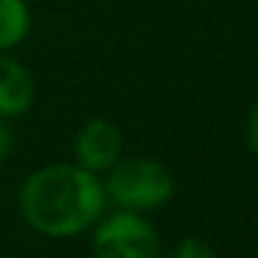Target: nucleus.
Masks as SVG:
<instances>
[{
	"label": "nucleus",
	"instance_id": "f257e3e1",
	"mask_svg": "<svg viewBox=\"0 0 258 258\" xmlns=\"http://www.w3.org/2000/svg\"><path fill=\"white\" fill-rule=\"evenodd\" d=\"M17 208L23 222L47 239H73L95 228L108 200L100 175L78 164H47L20 183Z\"/></svg>",
	"mask_w": 258,
	"mask_h": 258
},
{
	"label": "nucleus",
	"instance_id": "f03ea898",
	"mask_svg": "<svg viewBox=\"0 0 258 258\" xmlns=\"http://www.w3.org/2000/svg\"><path fill=\"white\" fill-rule=\"evenodd\" d=\"M103 175L106 200L122 211H156L175 195V178L169 167L153 156H122Z\"/></svg>",
	"mask_w": 258,
	"mask_h": 258
},
{
	"label": "nucleus",
	"instance_id": "7ed1b4c3",
	"mask_svg": "<svg viewBox=\"0 0 258 258\" xmlns=\"http://www.w3.org/2000/svg\"><path fill=\"white\" fill-rule=\"evenodd\" d=\"M95 258H161V236L156 225L136 211L103 214L92 228Z\"/></svg>",
	"mask_w": 258,
	"mask_h": 258
},
{
	"label": "nucleus",
	"instance_id": "20e7f679",
	"mask_svg": "<svg viewBox=\"0 0 258 258\" xmlns=\"http://www.w3.org/2000/svg\"><path fill=\"white\" fill-rule=\"evenodd\" d=\"M75 164L95 175H103L122 158V131L106 117L86 119L73 142Z\"/></svg>",
	"mask_w": 258,
	"mask_h": 258
},
{
	"label": "nucleus",
	"instance_id": "39448f33",
	"mask_svg": "<svg viewBox=\"0 0 258 258\" xmlns=\"http://www.w3.org/2000/svg\"><path fill=\"white\" fill-rule=\"evenodd\" d=\"M36 84L23 61L0 53V119H14L34 106Z\"/></svg>",
	"mask_w": 258,
	"mask_h": 258
},
{
	"label": "nucleus",
	"instance_id": "423d86ee",
	"mask_svg": "<svg viewBox=\"0 0 258 258\" xmlns=\"http://www.w3.org/2000/svg\"><path fill=\"white\" fill-rule=\"evenodd\" d=\"M31 34L28 0H0V53L20 47Z\"/></svg>",
	"mask_w": 258,
	"mask_h": 258
},
{
	"label": "nucleus",
	"instance_id": "0eeeda50",
	"mask_svg": "<svg viewBox=\"0 0 258 258\" xmlns=\"http://www.w3.org/2000/svg\"><path fill=\"white\" fill-rule=\"evenodd\" d=\"M169 258H217V252L197 236H186L175 244V250L169 252Z\"/></svg>",
	"mask_w": 258,
	"mask_h": 258
},
{
	"label": "nucleus",
	"instance_id": "6e6552de",
	"mask_svg": "<svg viewBox=\"0 0 258 258\" xmlns=\"http://www.w3.org/2000/svg\"><path fill=\"white\" fill-rule=\"evenodd\" d=\"M244 139H247V147L250 153L258 158V100L252 103L250 114H247V125H244Z\"/></svg>",
	"mask_w": 258,
	"mask_h": 258
},
{
	"label": "nucleus",
	"instance_id": "1a4fd4ad",
	"mask_svg": "<svg viewBox=\"0 0 258 258\" xmlns=\"http://www.w3.org/2000/svg\"><path fill=\"white\" fill-rule=\"evenodd\" d=\"M14 145H17V136H14V128L9 125V119H0V161H6L14 153Z\"/></svg>",
	"mask_w": 258,
	"mask_h": 258
},
{
	"label": "nucleus",
	"instance_id": "9d476101",
	"mask_svg": "<svg viewBox=\"0 0 258 258\" xmlns=\"http://www.w3.org/2000/svg\"><path fill=\"white\" fill-rule=\"evenodd\" d=\"M255 258H258V255H255Z\"/></svg>",
	"mask_w": 258,
	"mask_h": 258
}]
</instances>
